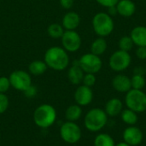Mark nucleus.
I'll return each instance as SVG.
<instances>
[{
	"label": "nucleus",
	"mask_w": 146,
	"mask_h": 146,
	"mask_svg": "<svg viewBox=\"0 0 146 146\" xmlns=\"http://www.w3.org/2000/svg\"><path fill=\"white\" fill-rule=\"evenodd\" d=\"M44 61L48 68L56 71L65 70L69 65L68 51L59 46L50 47L44 53Z\"/></svg>",
	"instance_id": "obj_1"
},
{
	"label": "nucleus",
	"mask_w": 146,
	"mask_h": 146,
	"mask_svg": "<svg viewBox=\"0 0 146 146\" xmlns=\"http://www.w3.org/2000/svg\"><path fill=\"white\" fill-rule=\"evenodd\" d=\"M56 120V109L48 104H44L36 108L33 113V121L40 128L46 129L52 126Z\"/></svg>",
	"instance_id": "obj_2"
},
{
	"label": "nucleus",
	"mask_w": 146,
	"mask_h": 146,
	"mask_svg": "<svg viewBox=\"0 0 146 146\" xmlns=\"http://www.w3.org/2000/svg\"><path fill=\"white\" fill-rule=\"evenodd\" d=\"M108 122V115L104 110L93 108L90 110L84 118V125L86 128L92 133L101 131Z\"/></svg>",
	"instance_id": "obj_3"
},
{
	"label": "nucleus",
	"mask_w": 146,
	"mask_h": 146,
	"mask_svg": "<svg viewBox=\"0 0 146 146\" xmlns=\"http://www.w3.org/2000/svg\"><path fill=\"white\" fill-rule=\"evenodd\" d=\"M92 27L98 37L104 38L110 35L115 27L112 16L105 12L96 14L92 18Z\"/></svg>",
	"instance_id": "obj_4"
},
{
	"label": "nucleus",
	"mask_w": 146,
	"mask_h": 146,
	"mask_svg": "<svg viewBox=\"0 0 146 146\" xmlns=\"http://www.w3.org/2000/svg\"><path fill=\"white\" fill-rule=\"evenodd\" d=\"M125 104L127 109L134 112L143 113L146 110V94L142 90L131 89L127 92Z\"/></svg>",
	"instance_id": "obj_5"
},
{
	"label": "nucleus",
	"mask_w": 146,
	"mask_h": 146,
	"mask_svg": "<svg viewBox=\"0 0 146 146\" xmlns=\"http://www.w3.org/2000/svg\"><path fill=\"white\" fill-rule=\"evenodd\" d=\"M60 136L62 140L69 145L78 143L82 136L80 127L73 121H66L60 127Z\"/></svg>",
	"instance_id": "obj_6"
},
{
	"label": "nucleus",
	"mask_w": 146,
	"mask_h": 146,
	"mask_svg": "<svg viewBox=\"0 0 146 146\" xmlns=\"http://www.w3.org/2000/svg\"><path fill=\"white\" fill-rule=\"evenodd\" d=\"M132 57L127 51L121 50L115 51L110 57V68L115 72H122L126 70L131 64Z\"/></svg>",
	"instance_id": "obj_7"
},
{
	"label": "nucleus",
	"mask_w": 146,
	"mask_h": 146,
	"mask_svg": "<svg viewBox=\"0 0 146 146\" xmlns=\"http://www.w3.org/2000/svg\"><path fill=\"white\" fill-rule=\"evenodd\" d=\"M80 67L86 74H97L98 73L103 66V62L100 56L91 53L83 55L79 59Z\"/></svg>",
	"instance_id": "obj_8"
},
{
	"label": "nucleus",
	"mask_w": 146,
	"mask_h": 146,
	"mask_svg": "<svg viewBox=\"0 0 146 146\" xmlns=\"http://www.w3.org/2000/svg\"><path fill=\"white\" fill-rule=\"evenodd\" d=\"M9 79L11 86L14 89L22 92L32 85V78L30 74L24 70L13 71Z\"/></svg>",
	"instance_id": "obj_9"
},
{
	"label": "nucleus",
	"mask_w": 146,
	"mask_h": 146,
	"mask_svg": "<svg viewBox=\"0 0 146 146\" xmlns=\"http://www.w3.org/2000/svg\"><path fill=\"white\" fill-rule=\"evenodd\" d=\"M61 39L62 48L68 52H75L79 50L82 43L80 34L75 30H65Z\"/></svg>",
	"instance_id": "obj_10"
},
{
	"label": "nucleus",
	"mask_w": 146,
	"mask_h": 146,
	"mask_svg": "<svg viewBox=\"0 0 146 146\" xmlns=\"http://www.w3.org/2000/svg\"><path fill=\"white\" fill-rule=\"evenodd\" d=\"M123 141L127 145L131 146L139 145L143 141V133L142 131L135 127V126H129L127 127L122 133Z\"/></svg>",
	"instance_id": "obj_11"
},
{
	"label": "nucleus",
	"mask_w": 146,
	"mask_h": 146,
	"mask_svg": "<svg viewBox=\"0 0 146 146\" xmlns=\"http://www.w3.org/2000/svg\"><path fill=\"white\" fill-rule=\"evenodd\" d=\"M93 99V92L91 87L86 86H80L74 92V100L76 104L80 106L89 105Z\"/></svg>",
	"instance_id": "obj_12"
},
{
	"label": "nucleus",
	"mask_w": 146,
	"mask_h": 146,
	"mask_svg": "<svg viewBox=\"0 0 146 146\" xmlns=\"http://www.w3.org/2000/svg\"><path fill=\"white\" fill-rule=\"evenodd\" d=\"M113 88L121 93H127L132 89L131 79L125 74H117L112 80Z\"/></svg>",
	"instance_id": "obj_13"
},
{
	"label": "nucleus",
	"mask_w": 146,
	"mask_h": 146,
	"mask_svg": "<svg viewBox=\"0 0 146 146\" xmlns=\"http://www.w3.org/2000/svg\"><path fill=\"white\" fill-rule=\"evenodd\" d=\"M84 75H85V72L80 67L79 60H74L73 62L72 66L69 68L68 71V80L73 85H80V83H82Z\"/></svg>",
	"instance_id": "obj_14"
},
{
	"label": "nucleus",
	"mask_w": 146,
	"mask_h": 146,
	"mask_svg": "<svg viewBox=\"0 0 146 146\" xmlns=\"http://www.w3.org/2000/svg\"><path fill=\"white\" fill-rule=\"evenodd\" d=\"M80 23V16L74 11H69L64 15L62 21V26L65 30H75Z\"/></svg>",
	"instance_id": "obj_15"
},
{
	"label": "nucleus",
	"mask_w": 146,
	"mask_h": 146,
	"mask_svg": "<svg viewBox=\"0 0 146 146\" xmlns=\"http://www.w3.org/2000/svg\"><path fill=\"white\" fill-rule=\"evenodd\" d=\"M115 6L118 14L123 17H131L136 11V5L132 0H119Z\"/></svg>",
	"instance_id": "obj_16"
},
{
	"label": "nucleus",
	"mask_w": 146,
	"mask_h": 146,
	"mask_svg": "<svg viewBox=\"0 0 146 146\" xmlns=\"http://www.w3.org/2000/svg\"><path fill=\"white\" fill-rule=\"evenodd\" d=\"M122 109H123L122 102L119 98H114L110 99L106 103L105 107H104V111L108 116L115 117V116L121 115Z\"/></svg>",
	"instance_id": "obj_17"
},
{
	"label": "nucleus",
	"mask_w": 146,
	"mask_h": 146,
	"mask_svg": "<svg viewBox=\"0 0 146 146\" xmlns=\"http://www.w3.org/2000/svg\"><path fill=\"white\" fill-rule=\"evenodd\" d=\"M130 37L134 44L139 46H146V27L137 26L130 33Z\"/></svg>",
	"instance_id": "obj_18"
},
{
	"label": "nucleus",
	"mask_w": 146,
	"mask_h": 146,
	"mask_svg": "<svg viewBox=\"0 0 146 146\" xmlns=\"http://www.w3.org/2000/svg\"><path fill=\"white\" fill-rule=\"evenodd\" d=\"M82 115L81 106L78 104H72L68 106L65 111V118L68 121H77Z\"/></svg>",
	"instance_id": "obj_19"
},
{
	"label": "nucleus",
	"mask_w": 146,
	"mask_h": 146,
	"mask_svg": "<svg viewBox=\"0 0 146 146\" xmlns=\"http://www.w3.org/2000/svg\"><path fill=\"white\" fill-rule=\"evenodd\" d=\"M48 68V66L44 62V61L41 60H35L30 62L28 66L29 73L34 76H39L44 74Z\"/></svg>",
	"instance_id": "obj_20"
},
{
	"label": "nucleus",
	"mask_w": 146,
	"mask_h": 146,
	"mask_svg": "<svg viewBox=\"0 0 146 146\" xmlns=\"http://www.w3.org/2000/svg\"><path fill=\"white\" fill-rule=\"evenodd\" d=\"M107 50V42L104 38L99 37L96 38L91 45V52L94 55L100 56Z\"/></svg>",
	"instance_id": "obj_21"
},
{
	"label": "nucleus",
	"mask_w": 146,
	"mask_h": 146,
	"mask_svg": "<svg viewBox=\"0 0 146 146\" xmlns=\"http://www.w3.org/2000/svg\"><path fill=\"white\" fill-rule=\"evenodd\" d=\"M121 118L122 121L128 126H134L138 122V120H139L138 114L129 109H127L121 111Z\"/></svg>",
	"instance_id": "obj_22"
},
{
	"label": "nucleus",
	"mask_w": 146,
	"mask_h": 146,
	"mask_svg": "<svg viewBox=\"0 0 146 146\" xmlns=\"http://www.w3.org/2000/svg\"><path fill=\"white\" fill-rule=\"evenodd\" d=\"M94 146H115L114 139L107 133H99L94 139Z\"/></svg>",
	"instance_id": "obj_23"
},
{
	"label": "nucleus",
	"mask_w": 146,
	"mask_h": 146,
	"mask_svg": "<svg viewBox=\"0 0 146 146\" xmlns=\"http://www.w3.org/2000/svg\"><path fill=\"white\" fill-rule=\"evenodd\" d=\"M47 33L50 37L53 38H61L64 33V28L61 24L52 23L47 28Z\"/></svg>",
	"instance_id": "obj_24"
},
{
	"label": "nucleus",
	"mask_w": 146,
	"mask_h": 146,
	"mask_svg": "<svg viewBox=\"0 0 146 146\" xmlns=\"http://www.w3.org/2000/svg\"><path fill=\"white\" fill-rule=\"evenodd\" d=\"M146 80L144 75L140 74H133L131 78L132 89L135 90H142L145 86Z\"/></svg>",
	"instance_id": "obj_25"
},
{
	"label": "nucleus",
	"mask_w": 146,
	"mask_h": 146,
	"mask_svg": "<svg viewBox=\"0 0 146 146\" xmlns=\"http://www.w3.org/2000/svg\"><path fill=\"white\" fill-rule=\"evenodd\" d=\"M133 44H133L130 36H123L122 38H120L119 43H118L120 50H124V51H127V52H129L133 49Z\"/></svg>",
	"instance_id": "obj_26"
},
{
	"label": "nucleus",
	"mask_w": 146,
	"mask_h": 146,
	"mask_svg": "<svg viewBox=\"0 0 146 146\" xmlns=\"http://www.w3.org/2000/svg\"><path fill=\"white\" fill-rule=\"evenodd\" d=\"M97 79L94 74H85L82 83L84 86H86L88 87H92L96 84Z\"/></svg>",
	"instance_id": "obj_27"
},
{
	"label": "nucleus",
	"mask_w": 146,
	"mask_h": 146,
	"mask_svg": "<svg viewBox=\"0 0 146 146\" xmlns=\"http://www.w3.org/2000/svg\"><path fill=\"white\" fill-rule=\"evenodd\" d=\"M10 81L9 77L1 76L0 77V93H5L10 88Z\"/></svg>",
	"instance_id": "obj_28"
},
{
	"label": "nucleus",
	"mask_w": 146,
	"mask_h": 146,
	"mask_svg": "<svg viewBox=\"0 0 146 146\" xmlns=\"http://www.w3.org/2000/svg\"><path fill=\"white\" fill-rule=\"evenodd\" d=\"M9 101L5 93H0V115L3 114L9 108Z\"/></svg>",
	"instance_id": "obj_29"
},
{
	"label": "nucleus",
	"mask_w": 146,
	"mask_h": 146,
	"mask_svg": "<svg viewBox=\"0 0 146 146\" xmlns=\"http://www.w3.org/2000/svg\"><path fill=\"white\" fill-rule=\"evenodd\" d=\"M37 92H38V91H37L36 86L31 85L27 89H26V90L23 92V93H24L25 97H27V98H33V97H35V96L37 95Z\"/></svg>",
	"instance_id": "obj_30"
},
{
	"label": "nucleus",
	"mask_w": 146,
	"mask_h": 146,
	"mask_svg": "<svg viewBox=\"0 0 146 146\" xmlns=\"http://www.w3.org/2000/svg\"><path fill=\"white\" fill-rule=\"evenodd\" d=\"M98 3H99L103 7H111V6H115L119 0H96Z\"/></svg>",
	"instance_id": "obj_31"
},
{
	"label": "nucleus",
	"mask_w": 146,
	"mask_h": 146,
	"mask_svg": "<svg viewBox=\"0 0 146 146\" xmlns=\"http://www.w3.org/2000/svg\"><path fill=\"white\" fill-rule=\"evenodd\" d=\"M136 56L140 60L146 59V46H139L136 50Z\"/></svg>",
	"instance_id": "obj_32"
},
{
	"label": "nucleus",
	"mask_w": 146,
	"mask_h": 146,
	"mask_svg": "<svg viewBox=\"0 0 146 146\" xmlns=\"http://www.w3.org/2000/svg\"><path fill=\"white\" fill-rule=\"evenodd\" d=\"M59 3L61 6L65 9H68L74 5V0H59Z\"/></svg>",
	"instance_id": "obj_33"
},
{
	"label": "nucleus",
	"mask_w": 146,
	"mask_h": 146,
	"mask_svg": "<svg viewBox=\"0 0 146 146\" xmlns=\"http://www.w3.org/2000/svg\"><path fill=\"white\" fill-rule=\"evenodd\" d=\"M108 14L110 15V16H115L118 14V11H117V9H116V6H111V7H109L108 8Z\"/></svg>",
	"instance_id": "obj_34"
},
{
	"label": "nucleus",
	"mask_w": 146,
	"mask_h": 146,
	"mask_svg": "<svg viewBox=\"0 0 146 146\" xmlns=\"http://www.w3.org/2000/svg\"><path fill=\"white\" fill-rule=\"evenodd\" d=\"M145 69L142 67H137L133 70V74H140V75H145Z\"/></svg>",
	"instance_id": "obj_35"
},
{
	"label": "nucleus",
	"mask_w": 146,
	"mask_h": 146,
	"mask_svg": "<svg viewBox=\"0 0 146 146\" xmlns=\"http://www.w3.org/2000/svg\"><path fill=\"white\" fill-rule=\"evenodd\" d=\"M115 146H131V145H127V143H125V142L123 141V142H121V143H119V144L115 145Z\"/></svg>",
	"instance_id": "obj_36"
},
{
	"label": "nucleus",
	"mask_w": 146,
	"mask_h": 146,
	"mask_svg": "<svg viewBox=\"0 0 146 146\" xmlns=\"http://www.w3.org/2000/svg\"><path fill=\"white\" fill-rule=\"evenodd\" d=\"M145 74H146V68H145Z\"/></svg>",
	"instance_id": "obj_37"
}]
</instances>
